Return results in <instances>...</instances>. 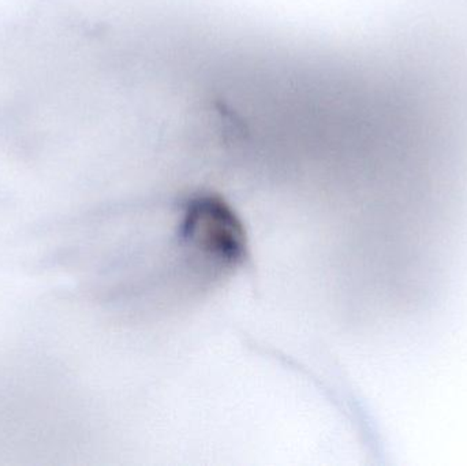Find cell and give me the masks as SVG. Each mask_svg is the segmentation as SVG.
Returning <instances> with one entry per match:
<instances>
[{
	"instance_id": "obj_1",
	"label": "cell",
	"mask_w": 467,
	"mask_h": 466,
	"mask_svg": "<svg viewBox=\"0 0 467 466\" xmlns=\"http://www.w3.org/2000/svg\"><path fill=\"white\" fill-rule=\"evenodd\" d=\"M181 237L186 248L216 270H235L249 256L246 227L219 194L200 193L186 202Z\"/></svg>"
}]
</instances>
